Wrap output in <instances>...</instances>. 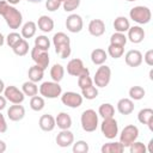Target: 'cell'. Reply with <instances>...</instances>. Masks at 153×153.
<instances>
[{
    "instance_id": "obj_45",
    "label": "cell",
    "mask_w": 153,
    "mask_h": 153,
    "mask_svg": "<svg viewBox=\"0 0 153 153\" xmlns=\"http://www.w3.org/2000/svg\"><path fill=\"white\" fill-rule=\"evenodd\" d=\"M142 61H145L146 65L149 67L153 66V49H149L145 53V56H142Z\"/></svg>"
},
{
    "instance_id": "obj_14",
    "label": "cell",
    "mask_w": 153,
    "mask_h": 153,
    "mask_svg": "<svg viewBox=\"0 0 153 153\" xmlns=\"http://www.w3.org/2000/svg\"><path fill=\"white\" fill-rule=\"evenodd\" d=\"M55 141H56L57 146H60L62 148H66V147H69V146L73 145L74 135L69 129H61V131L56 135Z\"/></svg>"
},
{
    "instance_id": "obj_15",
    "label": "cell",
    "mask_w": 153,
    "mask_h": 153,
    "mask_svg": "<svg viewBox=\"0 0 153 153\" xmlns=\"http://www.w3.org/2000/svg\"><path fill=\"white\" fill-rule=\"evenodd\" d=\"M128 36H127V39L130 41L131 43L134 44H139L143 41L146 33H145V30L140 26V25H134V26H130L128 29Z\"/></svg>"
},
{
    "instance_id": "obj_27",
    "label": "cell",
    "mask_w": 153,
    "mask_h": 153,
    "mask_svg": "<svg viewBox=\"0 0 153 153\" xmlns=\"http://www.w3.org/2000/svg\"><path fill=\"white\" fill-rule=\"evenodd\" d=\"M27 76H29V80L33 81V82H38L43 79L44 76V69L37 65H33L29 68L27 71Z\"/></svg>"
},
{
    "instance_id": "obj_46",
    "label": "cell",
    "mask_w": 153,
    "mask_h": 153,
    "mask_svg": "<svg viewBox=\"0 0 153 153\" xmlns=\"http://www.w3.org/2000/svg\"><path fill=\"white\" fill-rule=\"evenodd\" d=\"M6 130H7V122L5 120V116L0 111V134L6 133Z\"/></svg>"
},
{
    "instance_id": "obj_24",
    "label": "cell",
    "mask_w": 153,
    "mask_h": 153,
    "mask_svg": "<svg viewBox=\"0 0 153 153\" xmlns=\"http://www.w3.org/2000/svg\"><path fill=\"white\" fill-rule=\"evenodd\" d=\"M36 31H37V24L32 20H29L22 26L20 35H22L23 38L29 39V38H32L36 35Z\"/></svg>"
},
{
    "instance_id": "obj_12",
    "label": "cell",
    "mask_w": 153,
    "mask_h": 153,
    "mask_svg": "<svg viewBox=\"0 0 153 153\" xmlns=\"http://www.w3.org/2000/svg\"><path fill=\"white\" fill-rule=\"evenodd\" d=\"M67 73L72 76H79L81 74H90V71L84 66L82 60L72 59L67 63Z\"/></svg>"
},
{
    "instance_id": "obj_47",
    "label": "cell",
    "mask_w": 153,
    "mask_h": 153,
    "mask_svg": "<svg viewBox=\"0 0 153 153\" xmlns=\"http://www.w3.org/2000/svg\"><path fill=\"white\" fill-rule=\"evenodd\" d=\"M7 105V99L5 98V96H0V111L4 110Z\"/></svg>"
},
{
    "instance_id": "obj_16",
    "label": "cell",
    "mask_w": 153,
    "mask_h": 153,
    "mask_svg": "<svg viewBox=\"0 0 153 153\" xmlns=\"http://www.w3.org/2000/svg\"><path fill=\"white\" fill-rule=\"evenodd\" d=\"M25 116V108L20 104H13L7 109V117L12 122L22 121Z\"/></svg>"
},
{
    "instance_id": "obj_17",
    "label": "cell",
    "mask_w": 153,
    "mask_h": 153,
    "mask_svg": "<svg viewBox=\"0 0 153 153\" xmlns=\"http://www.w3.org/2000/svg\"><path fill=\"white\" fill-rule=\"evenodd\" d=\"M124 60L129 67H139L142 63V54L136 49H131L127 51V54L124 55Z\"/></svg>"
},
{
    "instance_id": "obj_4",
    "label": "cell",
    "mask_w": 153,
    "mask_h": 153,
    "mask_svg": "<svg viewBox=\"0 0 153 153\" xmlns=\"http://www.w3.org/2000/svg\"><path fill=\"white\" fill-rule=\"evenodd\" d=\"M129 17L139 25L148 24L152 19V12L147 6H134L129 11Z\"/></svg>"
},
{
    "instance_id": "obj_13",
    "label": "cell",
    "mask_w": 153,
    "mask_h": 153,
    "mask_svg": "<svg viewBox=\"0 0 153 153\" xmlns=\"http://www.w3.org/2000/svg\"><path fill=\"white\" fill-rule=\"evenodd\" d=\"M82 26H84V22H82V18L76 14V13H72L67 17L66 19V27L69 32L72 33H78L82 30Z\"/></svg>"
},
{
    "instance_id": "obj_50",
    "label": "cell",
    "mask_w": 153,
    "mask_h": 153,
    "mask_svg": "<svg viewBox=\"0 0 153 153\" xmlns=\"http://www.w3.org/2000/svg\"><path fill=\"white\" fill-rule=\"evenodd\" d=\"M6 1H7V2H8V4H11V5H13V6H14V5H17V4H19V2H20V0H6Z\"/></svg>"
},
{
    "instance_id": "obj_53",
    "label": "cell",
    "mask_w": 153,
    "mask_h": 153,
    "mask_svg": "<svg viewBox=\"0 0 153 153\" xmlns=\"http://www.w3.org/2000/svg\"><path fill=\"white\" fill-rule=\"evenodd\" d=\"M152 75H153V71L151 69V71H149V79H151V80H153V76H152Z\"/></svg>"
},
{
    "instance_id": "obj_30",
    "label": "cell",
    "mask_w": 153,
    "mask_h": 153,
    "mask_svg": "<svg viewBox=\"0 0 153 153\" xmlns=\"http://www.w3.org/2000/svg\"><path fill=\"white\" fill-rule=\"evenodd\" d=\"M22 91L25 96H29V97H33L38 93V86H37V82H33L31 80H27L25 82H23L22 85Z\"/></svg>"
},
{
    "instance_id": "obj_32",
    "label": "cell",
    "mask_w": 153,
    "mask_h": 153,
    "mask_svg": "<svg viewBox=\"0 0 153 153\" xmlns=\"http://www.w3.org/2000/svg\"><path fill=\"white\" fill-rule=\"evenodd\" d=\"M29 43H27V41L25 39V38H22L13 48H12V50H13V53L17 55V56H25L27 53H29Z\"/></svg>"
},
{
    "instance_id": "obj_33",
    "label": "cell",
    "mask_w": 153,
    "mask_h": 153,
    "mask_svg": "<svg viewBox=\"0 0 153 153\" xmlns=\"http://www.w3.org/2000/svg\"><path fill=\"white\" fill-rule=\"evenodd\" d=\"M45 106V102H44V97L42 96H33L30 99V108L33 111H42Z\"/></svg>"
},
{
    "instance_id": "obj_5",
    "label": "cell",
    "mask_w": 153,
    "mask_h": 153,
    "mask_svg": "<svg viewBox=\"0 0 153 153\" xmlns=\"http://www.w3.org/2000/svg\"><path fill=\"white\" fill-rule=\"evenodd\" d=\"M38 91H39L42 97L49 98V99H54V98H57V97L61 96L62 87L56 81H44V82L41 84Z\"/></svg>"
},
{
    "instance_id": "obj_54",
    "label": "cell",
    "mask_w": 153,
    "mask_h": 153,
    "mask_svg": "<svg viewBox=\"0 0 153 153\" xmlns=\"http://www.w3.org/2000/svg\"><path fill=\"white\" fill-rule=\"evenodd\" d=\"M59 1H60V2H61V4H62V2H63V1H65V0H59Z\"/></svg>"
},
{
    "instance_id": "obj_26",
    "label": "cell",
    "mask_w": 153,
    "mask_h": 153,
    "mask_svg": "<svg viewBox=\"0 0 153 153\" xmlns=\"http://www.w3.org/2000/svg\"><path fill=\"white\" fill-rule=\"evenodd\" d=\"M130 27V23L129 19L124 16H118L117 18H115L114 20V29L116 32H127L128 29Z\"/></svg>"
},
{
    "instance_id": "obj_7",
    "label": "cell",
    "mask_w": 153,
    "mask_h": 153,
    "mask_svg": "<svg viewBox=\"0 0 153 153\" xmlns=\"http://www.w3.org/2000/svg\"><path fill=\"white\" fill-rule=\"evenodd\" d=\"M111 80V69L110 67L105 65H100L98 69L96 71L94 78H93V84L97 87H105L109 85Z\"/></svg>"
},
{
    "instance_id": "obj_2",
    "label": "cell",
    "mask_w": 153,
    "mask_h": 153,
    "mask_svg": "<svg viewBox=\"0 0 153 153\" xmlns=\"http://www.w3.org/2000/svg\"><path fill=\"white\" fill-rule=\"evenodd\" d=\"M53 44L55 48V53L61 59H67L71 56V39L65 32H56L53 36Z\"/></svg>"
},
{
    "instance_id": "obj_41",
    "label": "cell",
    "mask_w": 153,
    "mask_h": 153,
    "mask_svg": "<svg viewBox=\"0 0 153 153\" xmlns=\"http://www.w3.org/2000/svg\"><path fill=\"white\" fill-rule=\"evenodd\" d=\"M91 85H93V79L90 76V74H81L78 76V86L81 90Z\"/></svg>"
},
{
    "instance_id": "obj_35",
    "label": "cell",
    "mask_w": 153,
    "mask_h": 153,
    "mask_svg": "<svg viewBox=\"0 0 153 153\" xmlns=\"http://www.w3.org/2000/svg\"><path fill=\"white\" fill-rule=\"evenodd\" d=\"M35 47L41 50H49L50 48V39L45 35H39L35 38Z\"/></svg>"
},
{
    "instance_id": "obj_18",
    "label": "cell",
    "mask_w": 153,
    "mask_h": 153,
    "mask_svg": "<svg viewBox=\"0 0 153 153\" xmlns=\"http://www.w3.org/2000/svg\"><path fill=\"white\" fill-rule=\"evenodd\" d=\"M137 121L141 124H146L149 130H153V109L151 108H145L141 109L137 114Z\"/></svg>"
},
{
    "instance_id": "obj_49",
    "label": "cell",
    "mask_w": 153,
    "mask_h": 153,
    "mask_svg": "<svg viewBox=\"0 0 153 153\" xmlns=\"http://www.w3.org/2000/svg\"><path fill=\"white\" fill-rule=\"evenodd\" d=\"M5 87H6V86H5V84H4V81H2L1 79H0V94H1L2 92H4V90H5Z\"/></svg>"
},
{
    "instance_id": "obj_8",
    "label": "cell",
    "mask_w": 153,
    "mask_h": 153,
    "mask_svg": "<svg viewBox=\"0 0 153 153\" xmlns=\"http://www.w3.org/2000/svg\"><path fill=\"white\" fill-rule=\"evenodd\" d=\"M100 130L102 134L109 139L112 140L118 135V124L117 121L114 117H109V118H103V122L100 124Z\"/></svg>"
},
{
    "instance_id": "obj_23",
    "label": "cell",
    "mask_w": 153,
    "mask_h": 153,
    "mask_svg": "<svg viewBox=\"0 0 153 153\" xmlns=\"http://www.w3.org/2000/svg\"><path fill=\"white\" fill-rule=\"evenodd\" d=\"M106 60H108V53L104 49L96 48V49L92 50V53H91V61H92L93 65H97V66L104 65Z\"/></svg>"
},
{
    "instance_id": "obj_9",
    "label": "cell",
    "mask_w": 153,
    "mask_h": 153,
    "mask_svg": "<svg viewBox=\"0 0 153 153\" xmlns=\"http://www.w3.org/2000/svg\"><path fill=\"white\" fill-rule=\"evenodd\" d=\"M61 102L63 105L68 106V108H72V109H76L79 108L81 104H82V96L79 94L78 92H74V91H67L65 93H61Z\"/></svg>"
},
{
    "instance_id": "obj_38",
    "label": "cell",
    "mask_w": 153,
    "mask_h": 153,
    "mask_svg": "<svg viewBox=\"0 0 153 153\" xmlns=\"http://www.w3.org/2000/svg\"><path fill=\"white\" fill-rule=\"evenodd\" d=\"M106 53H108V55H110L112 59H120V57H122V55L124 54V47L109 44Z\"/></svg>"
},
{
    "instance_id": "obj_11",
    "label": "cell",
    "mask_w": 153,
    "mask_h": 153,
    "mask_svg": "<svg viewBox=\"0 0 153 153\" xmlns=\"http://www.w3.org/2000/svg\"><path fill=\"white\" fill-rule=\"evenodd\" d=\"M31 59L35 62V65L42 67L43 69H47L49 66V62H50L49 53L47 50H41L36 47H33L31 49Z\"/></svg>"
},
{
    "instance_id": "obj_39",
    "label": "cell",
    "mask_w": 153,
    "mask_h": 153,
    "mask_svg": "<svg viewBox=\"0 0 153 153\" xmlns=\"http://www.w3.org/2000/svg\"><path fill=\"white\" fill-rule=\"evenodd\" d=\"M23 37H22V35L20 33H18V32H16V31H13V32H10L7 36H6V38H5V42H6V44L10 47V48H13L20 39H22Z\"/></svg>"
},
{
    "instance_id": "obj_28",
    "label": "cell",
    "mask_w": 153,
    "mask_h": 153,
    "mask_svg": "<svg viewBox=\"0 0 153 153\" xmlns=\"http://www.w3.org/2000/svg\"><path fill=\"white\" fill-rule=\"evenodd\" d=\"M124 151V147L122 146V143L118 141V142H108V143H104L100 148V152L102 153H122Z\"/></svg>"
},
{
    "instance_id": "obj_40",
    "label": "cell",
    "mask_w": 153,
    "mask_h": 153,
    "mask_svg": "<svg viewBox=\"0 0 153 153\" xmlns=\"http://www.w3.org/2000/svg\"><path fill=\"white\" fill-rule=\"evenodd\" d=\"M73 152L74 153H87L90 151L88 143L84 140H79L76 142H73Z\"/></svg>"
},
{
    "instance_id": "obj_19",
    "label": "cell",
    "mask_w": 153,
    "mask_h": 153,
    "mask_svg": "<svg viewBox=\"0 0 153 153\" xmlns=\"http://www.w3.org/2000/svg\"><path fill=\"white\" fill-rule=\"evenodd\" d=\"M88 32L94 37H100L105 32V23L102 19H92L88 23Z\"/></svg>"
},
{
    "instance_id": "obj_37",
    "label": "cell",
    "mask_w": 153,
    "mask_h": 153,
    "mask_svg": "<svg viewBox=\"0 0 153 153\" xmlns=\"http://www.w3.org/2000/svg\"><path fill=\"white\" fill-rule=\"evenodd\" d=\"M81 96H82V98H86L88 100L96 99L98 97V88H97V86L91 85V86H87V87L82 88L81 90Z\"/></svg>"
},
{
    "instance_id": "obj_31",
    "label": "cell",
    "mask_w": 153,
    "mask_h": 153,
    "mask_svg": "<svg viewBox=\"0 0 153 153\" xmlns=\"http://www.w3.org/2000/svg\"><path fill=\"white\" fill-rule=\"evenodd\" d=\"M98 115L103 118H109V117H114L115 115V108L112 104L110 103H103L99 105L98 108Z\"/></svg>"
},
{
    "instance_id": "obj_10",
    "label": "cell",
    "mask_w": 153,
    "mask_h": 153,
    "mask_svg": "<svg viewBox=\"0 0 153 153\" xmlns=\"http://www.w3.org/2000/svg\"><path fill=\"white\" fill-rule=\"evenodd\" d=\"M4 96L12 104H22L25 99V94L23 93V91L14 85L6 86L4 90Z\"/></svg>"
},
{
    "instance_id": "obj_3",
    "label": "cell",
    "mask_w": 153,
    "mask_h": 153,
    "mask_svg": "<svg viewBox=\"0 0 153 153\" xmlns=\"http://www.w3.org/2000/svg\"><path fill=\"white\" fill-rule=\"evenodd\" d=\"M80 123H81V128L84 129V131H87V133L94 131L99 124L98 114L93 109H87L82 111L80 116Z\"/></svg>"
},
{
    "instance_id": "obj_52",
    "label": "cell",
    "mask_w": 153,
    "mask_h": 153,
    "mask_svg": "<svg viewBox=\"0 0 153 153\" xmlns=\"http://www.w3.org/2000/svg\"><path fill=\"white\" fill-rule=\"evenodd\" d=\"M27 2H31V4H38V2H41L42 0H26Z\"/></svg>"
},
{
    "instance_id": "obj_1",
    "label": "cell",
    "mask_w": 153,
    "mask_h": 153,
    "mask_svg": "<svg viewBox=\"0 0 153 153\" xmlns=\"http://www.w3.org/2000/svg\"><path fill=\"white\" fill-rule=\"evenodd\" d=\"M0 16L5 19L10 29L17 30L22 26L23 14L13 5L8 4L6 0H0Z\"/></svg>"
},
{
    "instance_id": "obj_48",
    "label": "cell",
    "mask_w": 153,
    "mask_h": 153,
    "mask_svg": "<svg viewBox=\"0 0 153 153\" xmlns=\"http://www.w3.org/2000/svg\"><path fill=\"white\" fill-rule=\"evenodd\" d=\"M6 143H5V141H2V140H0V153H4L5 151H6Z\"/></svg>"
},
{
    "instance_id": "obj_29",
    "label": "cell",
    "mask_w": 153,
    "mask_h": 153,
    "mask_svg": "<svg viewBox=\"0 0 153 153\" xmlns=\"http://www.w3.org/2000/svg\"><path fill=\"white\" fill-rule=\"evenodd\" d=\"M50 76H51L53 81L60 82L65 76V67L60 63L53 65V67L50 68Z\"/></svg>"
},
{
    "instance_id": "obj_51",
    "label": "cell",
    "mask_w": 153,
    "mask_h": 153,
    "mask_svg": "<svg viewBox=\"0 0 153 153\" xmlns=\"http://www.w3.org/2000/svg\"><path fill=\"white\" fill-rule=\"evenodd\" d=\"M4 43H5V37H4V35L0 32V47H2Z\"/></svg>"
},
{
    "instance_id": "obj_22",
    "label": "cell",
    "mask_w": 153,
    "mask_h": 153,
    "mask_svg": "<svg viewBox=\"0 0 153 153\" xmlns=\"http://www.w3.org/2000/svg\"><path fill=\"white\" fill-rule=\"evenodd\" d=\"M36 24H37L38 29L44 33H48V32L53 31V29H54V20L49 16H45V14L41 16Z\"/></svg>"
},
{
    "instance_id": "obj_42",
    "label": "cell",
    "mask_w": 153,
    "mask_h": 153,
    "mask_svg": "<svg viewBox=\"0 0 153 153\" xmlns=\"http://www.w3.org/2000/svg\"><path fill=\"white\" fill-rule=\"evenodd\" d=\"M128 148H129L130 153H146L147 152L146 145L143 142H140V141H134Z\"/></svg>"
},
{
    "instance_id": "obj_21",
    "label": "cell",
    "mask_w": 153,
    "mask_h": 153,
    "mask_svg": "<svg viewBox=\"0 0 153 153\" xmlns=\"http://www.w3.org/2000/svg\"><path fill=\"white\" fill-rule=\"evenodd\" d=\"M117 111L121 115H130L134 111V102L130 98H121L117 102Z\"/></svg>"
},
{
    "instance_id": "obj_44",
    "label": "cell",
    "mask_w": 153,
    "mask_h": 153,
    "mask_svg": "<svg viewBox=\"0 0 153 153\" xmlns=\"http://www.w3.org/2000/svg\"><path fill=\"white\" fill-rule=\"evenodd\" d=\"M62 4L59 1V0H47L45 1V8L49 11V12H55L56 10L60 8Z\"/></svg>"
},
{
    "instance_id": "obj_6",
    "label": "cell",
    "mask_w": 153,
    "mask_h": 153,
    "mask_svg": "<svg viewBox=\"0 0 153 153\" xmlns=\"http://www.w3.org/2000/svg\"><path fill=\"white\" fill-rule=\"evenodd\" d=\"M137 137H139V128L134 124H128L122 129L120 134V142L126 148L129 147L134 141H136Z\"/></svg>"
},
{
    "instance_id": "obj_36",
    "label": "cell",
    "mask_w": 153,
    "mask_h": 153,
    "mask_svg": "<svg viewBox=\"0 0 153 153\" xmlns=\"http://www.w3.org/2000/svg\"><path fill=\"white\" fill-rule=\"evenodd\" d=\"M127 36L123 32H115L111 35L110 37V44L114 45H120V47H124L127 44Z\"/></svg>"
},
{
    "instance_id": "obj_43",
    "label": "cell",
    "mask_w": 153,
    "mask_h": 153,
    "mask_svg": "<svg viewBox=\"0 0 153 153\" xmlns=\"http://www.w3.org/2000/svg\"><path fill=\"white\" fill-rule=\"evenodd\" d=\"M80 6V0H65L62 2V7L66 12H73Z\"/></svg>"
},
{
    "instance_id": "obj_25",
    "label": "cell",
    "mask_w": 153,
    "mask_h": 153,
    "mask_svg": "<svg viewBox=\"0 0 153 153\" xmlns=\"http://www.w3.org/2000/svg\"><path fill=\"white\" fill-rule=\"evenodd\" d=\"M55 123L60 129H69L72 127V117L67 112H60L55 117Z\"/></svg>"
},
{
    "instance_id": "obj_55",
    "label": "cell",
    "mask_w": 153,
    "mask_h": 153,
    "mask_svg": "<svg viewBox=\"0 0 153 153\" xmlns=\"http://www.w3.org/2000/svg\"><path fill=\"white\" fill-rule=\"evenodd\" d=\"M127 1H136V0H127Z\"/></svg>"
},
{
    "instance_id": "obj_34",
    "label": "cell",
    "mask_w": 153,
    "mask_h": 153,
    "mask_svg": "<svg viewBox=\"0 0 153 153\" xmlns=\"http://www.w3.org/2000/svg\"><path fill=\"white\" fill-rule=\"evenodd\" d=\"M128 93H129V97H130L131 100H141L145 97L146 91L141 86H131L129 88Z\"/></svg>"
},
{
    "instance_id": "obj_20",
    "label": "cell",
    "mask_w": 153,
    "mask_h": 153,
    "mask_svg": "<svg viewBox=\"0 0 153 153\" xmlns=\"http://www.w3.org/2000/svg\"><path fill=\"white\" fill-rule=\"evenodd\" d=\"M38 126L43 131H51L54 130V128L56 127L55 123V117L49 115V114H44L39 117L38 120Z\"/></svg>"
}]
</instances>
